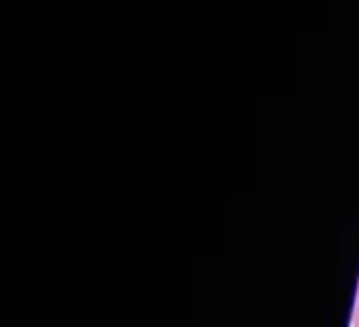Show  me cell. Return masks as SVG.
I'll list each match as a JSON object with an SVG mask.
<instances>
[{
  "label": "cell",
  "mask_w": 359,
  "mask_h": 327,
  "mask_svg": "<svg viewBox=\"0 0 359 327\" xmlns=\"http://www.w3.org/2000/svg\"><path fill=\"white\" fill-rule=\"evenodd\" d=\"M353 326L359 327V292L358 298H355V307H353Z\"/></svg>",
  "instance_id": "cell-1"
}]
</instances>
